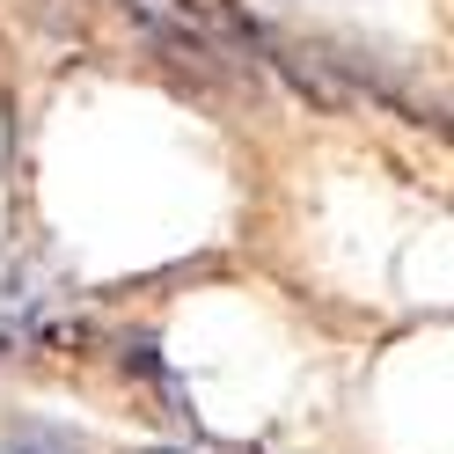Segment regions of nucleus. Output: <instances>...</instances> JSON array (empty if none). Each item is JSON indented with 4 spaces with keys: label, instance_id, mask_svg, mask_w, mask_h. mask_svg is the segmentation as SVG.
<instances>
[{
    "label": "nucleus",
    "instance_id": "1",
    "mask_svg": "<svg viewBox=\"0 0 454 454\" xmlns=\"http://www.w3.org/2000/svg\"><path fill=\"white\" fill-rule=\"evenodd\" d=\"M0 454H81V447H74L67 433H51V425H15Z\"/></svg>",
    "mask_w": 454,
    "mask_h": 454
}]
</instances>
